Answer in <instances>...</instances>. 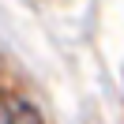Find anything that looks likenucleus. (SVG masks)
I'll list each match as a JSON object with an SVG mask.
<instances>
[{
  "instance_id": "obj_1",
  "label": "nucleus",
  "mask_w": 124,
  "mask_h": 124,
  "mask_svg": "<svg viewBox=\"0 0 124 124\" xmlns=\"http://www.w3.org/2000/svg\"><path fill=\"white\" fill-rule=\"evenodd\" d=\"M0 124H41V116L23 98H0Z\"/></svg>"
}]
</instances>
